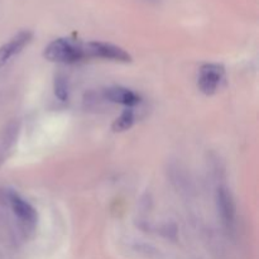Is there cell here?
<instances>
[{
    "label": "cell",
    "mask_w": 259,
    "mask_h": 259,
    "mask_svg": "<svg viewBox=\"0 0 259 259\" xmlns=\"http://www.w3.org/2000/svg\"><path fill=\"white\" fill-rule=\"evenodd\" d=\"M2 199L4 204L9 207L15 220H18L23 234L29 235L35 230L38 222V215L34 207L25 201L20 195H18L14 190L7 189L2 192Z\"/></svg>",
    "instance_id": "cell-1"
},
{
    "label": "cell",
    "mask_w": 259,
    "mask_h": 259,
    "mask_svg": "<svg viewBox=\"0 0 259 259\" xmlns=\"http://www.w3.org/2000/svg\"><path fill=\"white\" fill-rule=\"evenodd\" d=\"M46 60L57 63H76L83 60L82 43L73 42L67 38H57L52 40L43 52Z\"/></svg>",
    "instance_id": "cell-2"
},
{
    "label": "cell",
    "mask_w": 259,
    "mask_h": 259,
    "mask_svg": "<svg viewBox=\"0 0 259 259\" xmlns=\"http://www.w3.org/2000/svg\"><path fill=\"white\" fill-rule=\"evenodd\" d=\"M215 201H217L218 212H219L223 227L228 233L234 234L237 230V209H235V202L230 190L227 186L218 187Z\"/></svg>",
    "instance_id": "cell-3"
},
{
    "label": "cell",
    "mask_w": 259,
    "mask_h": 259,
    "mask_svg": "<svg viewBox=\"0 0 259 259\" xmlns=\"http://www.w3.org/2000/svg\"><path fill=\"white\" fill-rule=\"evenodd\" d=\"M85 58H101V60L114 61V62L128 63L132 61V56L123 48L105 42H88L82 43Z\"/></svg>",
    "instance_id": "cell-4"
},
{
    "label": "cell",
    "mask_w": 259,
    "mask_h": 259,
    "mask_svg": "<svg viewBox=\"0 0 259 259\" xmlns=\"http://www.w3.org/2000/svg\"><path fill=\"white\" fill-rule=\"evenodd\" d=\"M225 78V70L219 63H205L201 66L197 77V86L202 94L211 96L217 93Z\"/></svg>",
    "instance_id": "cell-5"
},
{
    "label": "cell",
    "mask_w": 259,
    "mask_h": 259,
    "mask_svg": "<svg viewBox=\"0 0 259 259\" xmlns=\"http://www.w3.org/2000/svg\"><path fill=\"white\" fill-rule=\"evenodd\" d=\"M33 33L30 30H20L19 33L10 38L7 43L0 47V68L14 56L19 55L25 47L30 43Z\"/></svg>",
    "instance_id": "cell-6"
},
{
    "label": "cell",
    "mask_w": 259,
    "mask_h": 259,
    "mask_svg": "<svg viewBox=\"0 0 259 259\" xmlns=\"http://www.w3.org/2000/svg\"><path fill=\"white\" fill-rule=\"evenodd\" d=\"M103 96L105 100L110 101V103L120 104V105L128 106V108H133L141 103L139 95L123 86H111V88L105 89L103 91Z\"/></svg>",
    "instance_id": "cell-7"
},
{
    "label": "cell",
    "mask_w": 259,
    "mask_h": 259,
    "mask_svg": "<svg viewBox=\"0 0 259 259\" xmlns=\"http://www.w3.org/2000/svg\"><path fill=\"white\" fill-rule=\"evenodd\" d=\"M20 124L19 121H10L0 133V164L8 158L9 153L12 152L18 136H19Z\"/></svg>",
    "instance_id": "cell-8"
},
{
    "label": "cell",
    "mask_w": 259,
    "mask_h": 259,
    "mask_svg": "<svg viewBox=\"0 0 259 259\" xmlns=\"http://www.w3.org/2000/svg\"><path fill=\"white\" fill-rule=\"evenodd\" d=\"M134 121H136V116H134V113L132 109H126L123 113L120 114V116L114 120L113 125H111V129L115 133H121V132H126L133 126Z\"/></svg>",
    "instance_id": "cell-9"
},
{
    "label": "cell",
    "mask_w": 259,
    "mask_h": 259,
    "mask_svg": "<svg viewBox=\"0 0 259 259\" xmlns=\"http://www.w3.org/2000/svg\"><path fill=\"white\" fill-rule=\"evenodd\" d=\"M53 90H55V95L58 100L67 101L68 96H70V90H68V82L67 78L62 75H57L55 78V83H53Z\"/></svg>",
    "instance_id": "cell-10"
}]
</instances>
